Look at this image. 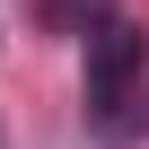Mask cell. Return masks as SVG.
<instances>
[{
	"label": "cell",
	"mask_w": 149,
	"mask_h": 149,
	"mask_svg": "<svg viewBox=\"0 0 149 149\" xmlns=\"http://www.w3.org/2000/svg\"><path fill=\"white\" fill-rule=\"evenodd\" d=\"M140 70H149V35H140L132 18H97V26H88V114H97V123H123V114H132Z\"/></svg>",
	"instance_id": "cell-1"
},
{
	"label": "cell",
	"mask_w": 149,
	"mask_h": 149,
	"mask_svg": "<svg viewBox=\"0 0 149 149\" xmlns=\"http://www.w3.org/2000/svg\"><path fill=\"white\" fill-rule=\"evenodd\" d=\"M140 123H149V97H140Z\"/></svg>",
	"instance_id": "cell-3"
},
{
	"label": "cell",
	"mask_w": 149,
	"mask_h": 149,
	"mask_svg": "<svg viewBox=\"0 0 149 149\" xmlns=\"http://www.w3.org/2000/svg\"><path fill=\"white\" fill-rule=\"evenodd\" d=\"M79 9L97 18V9H105V0H53V26H70V18H79Z\"/></svg>",
	"instance_id": "cell-2"
}]
</instances>
